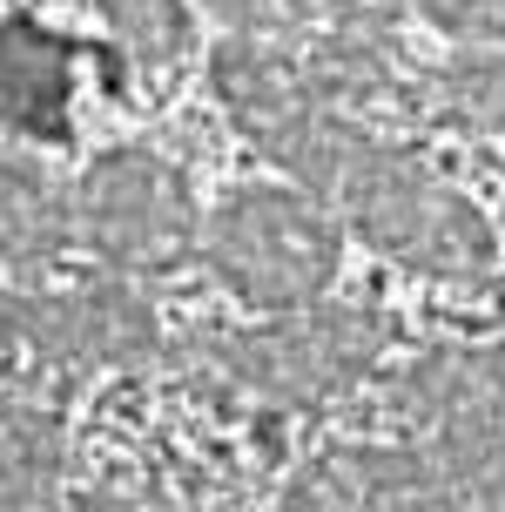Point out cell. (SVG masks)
<instances>
[{"label": "cell", "instance_id": "cell-1", "mask_svg": "<svg viewBox=\"0 0 505 512\" xmlns=\"http://www.w3.org/2000/svg\"><path fill=\"white\" fill-rule=\"evenodd\" d=\"M337 203H344V216L357 223L364 243H378L391 263L418 270V277L479 283L499 256L485 216L458 189H445L404 149H384L371 135H364V149L351 155V169L337 182Z\"/></svg>", "mask_w": 505, "mask_h": 512}, {"label": "cell", "instance_id": "cell-2", "mask_svg": "<svg viewBox=\"0 0 505 512\" xmlns=\"http://www.w3.org/2000/svg\"><path fill=\"white\" fill-rule=\"evenodd\" d=\"M209 81H216V95H223L229 122L243 128L277 169H290V176H297L303 189H317V196H337L351 155L364 149V128L337 115V102L303 75L297 54L263 48V41H223Z\"/></svg>", "mask_w": 505, "mask_h": 512}, {"label": "cell", "instance_id": "cell-3", "mask_svg": "<svg viewBox=\"0 0 505 512\" xmlns=\"http://www.w3.org/2000/svg\"><path fill=\"white\" fill-rule=\"evenodd\" d=\"M337 250H344V236L330 223V209L317 196H297V189H236L202 230L209 270L243 304L263 310L324 297L337 277Z\"/></svg>", "mask_w": 505, "mask_h": 512}, {"label": "cell", "instance_id": "cell-4", "mask_svg": "<svg viewBox=\"0 0 505 512\" xmlns=\"http://www.w3.org/2000/svg\"><path fill=\"white\" fill-rule=\"evenodd\" d=\"M384 358V317L344 304H290V317L256 324L223 351L229 378L270 398V405H324L357 378H371Z\"/></svg>", "mask_w": 505, "mask_h": 512}, {"label": "cell", "instance_id": "cell-5", "mask_svg": "<svg viewBox=\"0 0 505 512\" xmlns=\"http://www.w3.org/2000/svg\"><path fill=\"white\" fill-rule=\"evenodd\" d=\"M404 405L431 425V459L452 479V499L505 506V344L418 358Z\"/></svg>", "mask_w": 505, "mask_h": 512}, {"label": "cell", "instance_id": "cell-6", "mask_svg": "<svg viewBox=\"0 0 505 512\" xmlns=\"http://www.w3.org/2000/svg\"><path fill=\"white\" fill-rule=\"evenodd\" d=\"M75 223L115 270H176L196 243V203L176 162L155 149H115L75 189Z\"/></svg>", "mask_w": 505, "mask_h": 512}, {"label": "cell", "instance_id": "cell-7", "mask_svg": "<svg viewBox=\"0 0 505 512\" xmlns=\"http://www.w3.org/2000/svg\"><path fill=\"white\" fill-rule=\"evenodd\" d=\"M14 331L54 364L75 371H128L155 358V310L135 297V283H81L54 297H14Z\"/></svg>", "mask_w": 505, "mask_h": 512}, {"label": "cell", "instance_id": "cell-8", "mask_svg": "<svg viewBox=\"0 0 505 512\" xmlns=\"http://www.w3.org/2000/svg\"><path fill=\"white\" fill-rule=\"evenodd\" d=\"M75 48L41 21H0V128L21 142H68Z\"/></svg>", "mask_w": 505, "mask_h": 512}, {"label": "cell", "instance_id": "cell-9", "mask_svg": "<svg viewBox=\"0 0 505 512\" xmlns=\"http://www.w3.org/2000/svg\"><path fill=\"white\" fill-rule=\"evenodd\" d=\"M297 506H452V479L431 452L404 445H351L297 479Z\"/></svg>", "mask_w": 505, "mask_h": 512}, {"label": "cell", "instance_id": "cell-10", "mask_svg": "<svg viewBox=\"0 0 505 512\" xmlns=\"http://www.w3.org/2000/svg\"><path fill=\"white\" fill-rule=\"evenodd\" d=\"M75 236V203L27 155L0 149V263H48Z\"/></svg>", "mask_w": 505, "mask_h": 512}, {"label": "cell", "instance_id": "cell-11", "mask_svg": "<svg viewBox=\"0 0 505 512\" xmlns=\"http://www.w3.org/2000/svg\"><path fill=\"white\" fill-rule=\"evenodd\" d=\"M61 465H68V445H61V425H54L48 411L0 405V506L48 499Z\"/></svg>", "mask_w": 505, "mask_h": 512}, {"label": "cell", "instance_id": "cell-12", "mask_svg": "<svg viewBox=\"0 0 505 512\" xmlns=\"http://www.w3.org/2000/svg\"><path fill=\"white\" fill-rule=\"evenodd\" d=\"M438 108H445V122L472 128V135H505V54L499 48L452 54L438 75Z\"/></svg>", "mask_w": 505, "mask_h": 512}, {"label": "cell", "instance_id": "cell-13", "mask_svg": "<svg viewBox=\"0 0 505 512\" xmlns=\"http://www.w3.org/2000/svg\"><path fill=\"white\" fill-rule=\"evenodd\" d=\"M95 7L135 61H155L162 68V61H176L189 48V7L182 0H95Z\"/></svg>", "mask_w": 505, "mask_h": 512}, {"label": "cell", "instance_id": "cell-14", "mask_svg": "<svg viewBox=\"0 0 505 512\" xmlns=\"http://www.w3.org/2000/svg\"><path fill=\"white\" fill-rule=\"evenodd\" d=\"M425 21H438L445 34L465 41H505V0H418Z\"/></svg>", "mask_w": 505, "mask_h": 512}, {"label": "cell", "instance_id": "cell-15", "mask_svg": "<svg viewBox=\"0 0 505 512\" xmlns=\"http://www.w3.org/2000/svg\"><path fill=\"white\" fill-rule=\"evenodd\" d=\"M223 21L250 27V34H290V27H310V7L317 0H209Z\"/></svg>", "mask_w": 505, "mask_h": 512}, {"label": "cell", "instance_id": "cell-16", "mask_svg": "<svg viewBox=\"0 0 505 512\" xmlns=\"http://www.w3.org/2000/svg\"><path fill=\"white\" fill-rule=\"evenodd\" d=\"M0 331H14V297L0 290Z\"/></svg>", "mask_w": 505, "mask_h": 512}]
</instances>
